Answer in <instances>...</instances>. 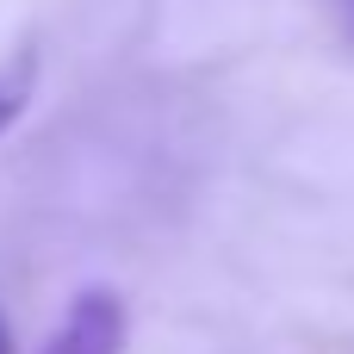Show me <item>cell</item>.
Returning a JSON list of instances; mask_svg holds the SVG:
<instances>
[{
    "label": "cell",
    "mask_w": 354,
    "mask_h": 354,
    "mask_svg": "<svg viewBox=\"0 0 354 354\" xmlns=\"http://www.w3.org/2000/svg\"><path fill=\"white\" fill-rule=\"evenodd\" d=\"M124 336H131V311L118 292L106 286H87L75 292V305L62 311L56 336L44 342V354H124Z\"/></svg>",
    "instance_id": "cell-1"
},
{
    "label": "cell",
    "mask_w": 354,
    "mask_h": 354,
    "mask_svg": "<svg viewBox=\"0 0 354 354\" xmlns=\"http://www.w3.org/2000/svg\"><path fill=\"white\" fill-rule=\"evenodd\" d=\"M37 75H44V50H37V37H19V44L0 56V137L31 112V100H37Z\"/></svg>",
    "instance_id": "cell-2"
},
{
    "label": "cell",
    "mask_w": 354,
    "mask_h": 354,
    "mask_svg": "<svg viewBox=\"0 0 354 354\" xmlns=\"http://www.w3.org/2000/svg\"><path fill=\"white\" fill-rule=\"evenodd\" d=\"M324 6H330V19L342 25V37L354 44V0H324Z\"/></svg>",
    "instance_id": "cell-3"
},
{
    "label": "cell",
    "mask_w": 354,
    "mask_h": 354,
    "mask_svg": "<svg viewBox=\"0 0 354 354\" xmlns=\"http://www.w3.org/2000/svg\"><path fill=\"white\" fill-rule=\"evenodd\" d=\"M0 354H19V342H12V324H6V311H0Z\"/></svg>",
    "instance_id": "cell-4"
}]
</instances>
